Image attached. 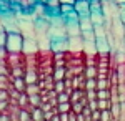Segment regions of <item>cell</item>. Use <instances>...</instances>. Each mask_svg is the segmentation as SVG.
Here are the masks:
<instances>
[{
    "label": "cell",
    "instance_id": "4",
    "mask_svg": "<svg viewBox=\"0 0 125 121\" xmlns=\"http://www.w3.org/2000/svg\"><path fill=\"white\" fill-rule=\"evenodd\" d=\"M75 10H77L78 17L80 15H90V0H77Z\"/></svg>",
    "mask_w": 125,
    "mask_h": 121
},
{
    "label": "cell",
    "instance_id": "7",
    "mask_svg": "<svg viewBox=\"0 0 125 121\" xmlns=\"http://www.w3.org/2000/svg\"><path fill=\"white\" fill-rule=\"evenodd\" d=\"M112 85L110 78H97V90H110Z\"/></svg>",
    "mask_w": 125,
    "mask_h": 121
},
{
    "label": "cell",
    "instance_id": "1",
    "mask_svg": "<svg viewBox=\"0 0 125 121\" xmlns=\"http://www.w3.org/2000/svg\"><path fill=\"white\" fill-rule=\"evenodd\" d=\"M23 40H25V37L22 35V32H9L7 43H5L9 53H20V52H23Z\"/></svg>",
    "mask_w": 125,
    "mask_h": 121
},
{
    "label": "cell",
    "instance_id": "9",
    "mask_svg": "<svg viewBox=\"0 0 125 121\" xmlns=\"http://www.w3.org/2000/svg\"><path fill=\"white\" fill-rule=\"evenodd\" d=\"M53 80L57 81V80H65V76H67V70L63 68V66H58V68H55L53 70Z\"/></svg>",
    "mask_w": 125,
    "mask_h": 121
},
{
    "label": "cell",
    "instance_id": "12",
    "mask_svg": "<svg viewBox=\"0 0 125 121\" xmlns=\"http://www.w3.org/2000/svg\"><path fill=\"white\" fill-rule=\"evenodd\" d=\"M58 113H68L72 111V101H65V103H58L57 104Z\"/></svg>",
    "mask_w": 125,
    "mask_h": 121
},
{
    "label": "cell",
    "instance_id": "5",
    "mask_svg": "<svg viewBox=\"0 0 125 121\" xmlns=\"http://www.w3.org/2000/svg\"><path fill=\"white\" fill-rule=\"evenodd\" d=\"M23 78H25L27 85L29 83H39V76H37V71L35 70H27L25 75H23Z\"/></svg>",
    "mask_w": 125,
    "mask_h": 121
},
{
    "label": "cell",
    "instance_id": "23",
    "mask_svg": "<svg viewBox=\"0 0 125 121\" xmlns=\"http://www.w3.org/2000/svg\"><path fill=\"white\" fill-rule=\"evenodd\" d=\"M7 35H9L7 30H2V32H0V47H5V43H7Z\"/></svg>",
    "mask_w": 125,
    "mask_h": 121
},
{
    "label": "cell",
    "instance_id": "26",
    "mask_svg": "<svg viewBox=\"0 0 125 121\" xmlns=\"http://www.w3.org/2000/svg\"><path fill=\"white\" fill-rule=\"evenodd\" d=\"M100 114H102V110H94L92 111V120H100Z\"/></svg>",
    "mask_w": 125,
    "mask_h": 121
},
{
    "label": "cell",
    "instance_id": "6",
    "mask_svg": "<svg viewBox=\"0 0 125 121\" xmlns=\"http://www.w3.org/2000/svg\"><path fill=\"white\" fill-rule=\"evenodd\" d=\"M73 10H75V5H72V3H62V5H60V15H62L63 18H67Z\"/></svg>",
    "mask_w": 125,
    "mask_h": 121
},
{
    "label": "cell",
    "instance_id": "29",
    "mask_svg": "<svg viewBox=\"0 0 125 121\" xmlns=\"http://www.w3.org/2000/svg\"><path fill=\"white\" fill-rule=\"evenodd\" d=\"M75 2H77V0H60V5H62V3H72V5H75Z\"/></svg>",
    "mask_w": 125,
    "mask_h": 121
},
{
    "label": "cell",
    "instance_id": "21",
    "mask_svg": "<svg viewBox=\"0 0 125 121\" xmlns=\"http://www.w3.org/2000/svg\"><path fill=\"white\" fill-rule=\"evenodd\" d=\"M110 111L114 114V118H118L120 116V103H114L112 108H110Z\"/></svg>",
    "mask_w": 125,
    "mask_h": 121
},
{
    "label": "cell",
    "instance_id": "11",
    "mask_svg": "<svg viewBox=\"0 0 125 121\" xmlns=\"http://www.w3.org/2000/svg\"><path fill=\"white\" fill-rule=\"evenodd\" d=\"M32 120H35V121H42V120H45V113H43V110L40 108V106H37L33 111H32Z\"/></svg>",
    "mask_w": 125,
    "mask_h": 121
},
{
    "label": "cell",
    "instance_id": "13",
    "mask_svg": "<svg viewBox=\"0 0 125 121\" xmlns=\"http://www.w3.org/2000/svg\"><path fill=\"white\" fill-rule=\"evenodd\" d=\"M47 10H60V0H45Z\"/></svg>",
    "mask_w": 125,
    "mask_h": 121
},
{
    "label": "cell",
    "instance_id": "19",
    "mask_svg": "<svg viewBox=\"0 0 125 121\" xmlns=\"http://www.w3.org/2000/svg\"><path fill=\"white\" fill-rule=\"evenodd\" d=\"M58 98V103H65V101H70V93L68 91H62V93L57 95Z\"/></svg>",
    "mask_w": 125,
    "mask_h": 121
},
{
    "label": "cell",
    "instance_id": "16",
    "mask_svg": "<svg viewBox=\"0 0 125 121\" xmlns=\"http://www.w3.org/2000/svg\"><path fill=\"white\" fill-rule=\"evenodd\" d=\"M97 98L98 100H108L110 98V90H97Z\"/></svg>",
    "mask_w": 125,
    "mask_h": 121
},
{
    "label": "cell",
    "instance_id": "2",
    "mask_svg": "<svg viewBox=\"0 0 125 121\" xmlns=\"http://www.w3.org/2000/svg\"><path fill=\"white\" fill-rule=\"evenodd\" d=\"M65 30H67V37H73V35H80L82 28H80V22L75 18H67L65 20Z\"/></svg>",
    "mask_w": 125,
    "mask_h": 121
},
{
    "label": "cell",
    "instance_id": "25",
    "mask_svg": "<svg viewBox=\"0 0 125 121\" xmlns=\"http://www.w3.org/2000/svg\"><path fill=\"white\" fill-rule=\"evenodd\" d=\"M87 98H88V101L90 100H97V90H87Z\"/></svg>",
    "mask_w": 125,
    "mask_h": 121
},
{
    "label": "cell",
    "instance_id": "32",
    "mask_svg": "<svg viewBox=\"0 0 125 121\" xmlns=\"http://www.w3.org/2000/svg\"><path fill=\"white\" fill-rule=\"evenodd\" d=\"M124 42H125V37H124Z\"/></svg>",
    "mask_w": 125,
    "mask_h": 121
},
{
    "label": "cell",
    "instance_id": "30",
    "mask_svg": "<svg viewBox=\"0 0 125 121\" xmlns=\"http://www.w3.org/2000/svg\"><path fill=\"white\" fill-rule=\"evenodd\" d=\"M117 5H125V0H114Z\"/></svg>",
    "mask_w": 125,
    "mask_h": 121
},
{
    "label": "cell",
    "instance_id": "15",
    "mask_svg": "<svg viewBox=\"0 0 125 121\" xmlns=\"http://www.w3.org/2000/svg\"><path fill=\"white\" fill-rule=\"evenodd\" d=\"M85 90H97V78H87Z\"/></svg>",
    "mask_w": 125,
    "mask_h": 121
},
{
    "label": "cell",
    "instance_id": "27",
    "mask_svg": "<svg viewBox=\"0 0 125 121\" xmlns=\"http://www.w3.org/2000/svg\"><path fill=\"white\" fill-rule=\"evenodd\" d=\"M9 56V50L7 47H0V58H7Z\"/></svg>",
    "mask_w": 125,
    "mask_h": 121
},
{
    "label": "cell",
    "instance_id": "22",
    "mask_svg": "<svg viewBox=\"0 0 125 121\" xmlns=\"http://www.w3.org/2000/svg\"><path fill=\"white\" fill-rule=\"evenodd\" d=\"M72 110H73V111H75V113L78 114V113H82V111H83V104H82L80 101L72 103Z\"/></svg>",
    "mask_w": 125,
    "mask_h": 121
},
{
    "label": "cell",
    "instance_id": "8",
    "mask_svg": "<svg viewBox=\"0 0 125 121\" xmlns=\"http://www.w3.org/2000/svg\"><path fill=\"white\" fill-rule=\"evenodd\" d=\"M98 75V66L97 65H87L85 66V76L87 78H97Z\"/></svg>",
    "mask_w": 125,
    "mask_h": 121
},
{
    "label": "cell",
    "instance_id": "20",
    "mask_svg": "<svg viewBox=\"0 0 125 121\" xmlns=\"http://www.w3.org/2000/svg\"><path fill=\"white\" fill-rule=\"evenodd\" d=\"M114 118V114H112V111L110 110H102V114H100V120L102 121H108Z\"/></svg>",
    "mask_w": 125,
    "mask_h": 121
},
{
    "label": "cell",
    "instance_id": "18",
    "mask_svg": "<svg viewBox=\"0 0 125 121\" xmlns=\"http://www.w3.org/2000/svg\"><path fill=\"white\" fill-rule=\"evenodd\" d=\"M30 118H32V113L27 111L25 108H22V110H20V116H19V120H20V121H29Z\"/></svg>",
    "mask_w": 125,
    "mask_h": 121
},
{
    "label": "cell",
    "instance_id": "24",
    "mask_svg": "<svg viewBox=\"0 0 125 121\" xmlns=\"http://www.w3.org/2000/svg\"><path fill=\"white\" fill-rule=\"evenodd\" d=\"M9 98H10L9 90H3V88H0V101H7Z\"/></svg>",
    "mask_w": 125,
    "mask_h": 121
},
{
    "label": "cell",
    "instance_id": "31",
    "mask_svg": "<svg viewBox=\"0 0 125 121\" xmlns=\"http://www.w3.org/2000/svg\"><path fill=\"white\" fill-rule=\"evenodd\" d=\"M2 30H5V28H3V23H2V18H0V32Z\"/></svg>",
    "mask_w": 125,
    "mask_h": 121
},
{
    "label": "cell",
    "instance_id": "3",
    "mask_svg": "<svg viewBox=\"0 0 125 121\" xmlns=\"http://www.w3.org/2000/svg\"><path fill=\"white\" fill-rule=\"evenodd\" d=\"M39 52V45L35 43V38L33 37H29L23 40V53H27V55H32V53H37Z\"/></svg>",
    "mask_w": 125,
    "mask_h": 121
},
{
    "label": "cell",
    "instance_id": "14",
    "mask_svg": "<svg viewBox=\"0 0 125 121\" xmlns=\"http://www.w3.org/2000/svg\"><path fill=\"white\" fill-rule=\"evenodd\" d=\"M29 100H30V104H33V106H40V104H42V95H40V93L30 95Z\"/></svg>",
    "mask_w": 125,
    "mask_h": 121
},
{
    "label": "cell",
    "instance_id": "10",
    "mask_svg": "<svg viewBox=\"0 0 125 121\" xmlns=\"http://www.w3.org/2000/svg\"><path fill=\"white\" fill-rule=\"evenodd\" d=\"M42 91V88H40V85L39 83H29L27 85V88H25V93L29 95H37V93H40Z\"/></svg>",
    "mask_w": 125,
    "mask_h": 121
},
{
    "label": "cell",
    "instance_id": "28",
    "mask_svg": "<svg viewBox=\"0 0 125 121\" xmlns=\"http://www.w3.org/2000/svg\"><path fill=\"white\" fill-rule=\"evenodd\" d=\"M60 121H68V113H60Z\"/></svg>",
    "mask_w": 125,
    "mask_h": 121
},
{
    "label": "cell",
    "instance_id": "17",
    "mask_svg": "<svg viewBox=\"0 0 125 121\" xmlns=\"http://www.w3.org/2000/svg\"><path fill=\"white\" fill-rule=\"evenodd\" d=\"M29 103H30V100H29V95H27L25 91H23V93L20 95V98H19V104L22 106V108H25V106H27Z\"/></svg>",
    "mask_w": 125,
    "mask_h": 121
}]
</instances>
